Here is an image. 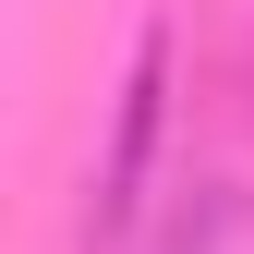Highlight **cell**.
<instances>
[{
  "instance_id": "cell-1",
  "label": "cell",
  "mask_w": 254,
  "mask_h": 254,
  "mask_svg": "<svg viewBox=\"0 0 254 254\" xmlns=\"http://www.w3.org/2000/svg\"><path fill=\"white\" fill-rule=\"evenodd\" d=\"M157 121H170V37H133V61H121V97H109V157H97V194H85V230L121 242L145 206V170H157Z\"/></svg>"
},
{
  "instance_id": "cell-2",
  "label": "cell",
  "mask_w": 254,
  "mask_h": 254,
  "mask_svg": "<svg viewBox=\"0 0 254 254\" xmlns=\"http://www.w3.org/2000/svg\"><path fill=\"white\" fill-rule=\"evenodd\" d=\"M230 242H242V194H230V182H206V194L182 206V230L157 242V254H230Z\"/></svg>"
}]
</instances>
